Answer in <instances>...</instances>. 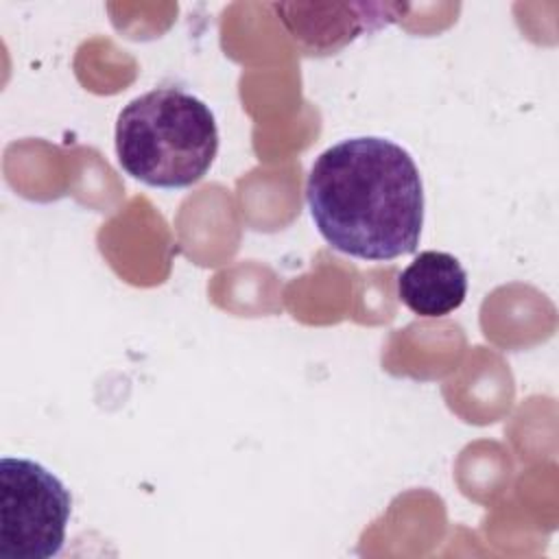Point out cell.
<instances>
[{
  "instance_id": "obj_1",
  "label": "cell",
  "mask_w": 559,
  "mask_h": 559,
  "mask_svg": "<svg viewBox=\"0 0 559 559\" xmlns=\"http://www.w3.org/2000/svg\"><path fill=\"white\" fill-rule=\"evenodd\" d=\"M310 216L336 251L362 260L413 253L424 227V186L406 148L349 138L325 148L306 181Z\"/></svg>"
},
{
  "instance_id": "obj_2",
  "label": "cell",
  "mask_w": 559,
  "mask_h": 559,
  "mask_svg": "<svg viewBox=\"0 0 559 559\" xmlns=\"http://www.w3.org/2000/svg\"><path fill=\"white\" fill-rule=\"evenodd\" d=\"M218 153L212 109L181 87H155L129 100L116 120V155L127 175L153 188H188Z\"/></svg>"
},
{
  "instance_id": "obj_3",
  "label": "cell",
  "mask_w": 559,
  "mask_h": 559,
  "mask_svg": "<svg viewBox=\"0 0 559 559\" xmlns=\"http://www.w3.org/2000/svg\"><path fill=\"white\" fill-rule=\"evenodd\" d=\"M72 498L44 465L4 456L0 461V557L50 559L66 542Z\"/></svg>"
},
{
  "instance_id": "obj_4",
  "label": "cell",
  "mask_w": 559,
  "mask_h": 559,
  "mask_svg": "<svg viewBox=\"0 0 559 559\" xmlns=\"http://www.w3.org/2000/svg\"><path fill=\"white\" fill-rule=\"evenodd\" d=\"M275 11L288 35L306 55H332L362 33L389 26L406 11V7L384 2H282L275 4Z\"/></svg>"
},
{
  "instance_id": "obj_5",
  "label": "cell",
  "mask_w": 559,
  "mask_h": 559,
  "mask_svg": "<svg viewBox=\"0 0 559 559\" xmlns=\"http://www.w3.org/2000/svg\"><path fill=\"white\" fill-rule=\"evenodd\" d=\"M467 295V273L445 251H421L400 275L397 297L419 317H443L456 310Z\"/></svg>"
}]
</instances>
